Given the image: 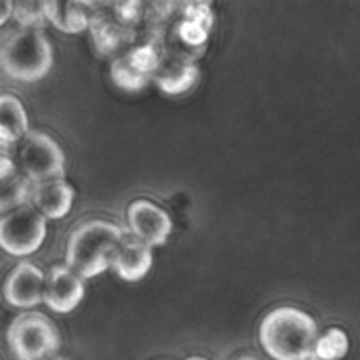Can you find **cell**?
<instances>
[{"label":"cell","mask_w":360,"mask_h":360,"mask_svg":"<svg viewBox=\"0 0 360 360\" xmlns=\"http://www.w3.org/2000/svg\"><path fill=\"white\" fill-rule=\"evenodd\" d=\"M84 295V283L78 272H74L68 264L53 266L46 274L44 283V302L55 312L74 310Z\"/></svg>","instance_id":"cell-9"},{"label":"cell","mask_w":360,"mask_h":360,"mask_svg":"<svg viewBox=\"0 0 360 360\" xmlns=\"http://www.w3.org/2000/svg\"><path fill=\"white\" fill-rule=\"evenodd\" d=\"M97 13V4L93 2H49L46 0V17L65 32H82L91 25V19Z\"/></svg>","instance_id":"cell-14"},{"label":"cell","mask_w":360,"mask_h":360,"mask_svg":"<svg viewBox=\"0 0 360 360\" xmlns=\"http://www.w3.org/2000/svg\"><path fill=\"white\" fill-rule=\"evenodd\" d=\"M259 340L272 359L306 360L314 354L319 327L308 312L295 306H281L264 316Z\"/></svg>","instance_id":"cell-1"},{"label":"cell","mask_w":360,"mask_h":360,"mask_svg":"<svg viewBox=\"0 0 360 360\" xmlns=\"http://www.w3.org/2000/svg\"><path fill=\"white\" fill-rule=\"evenodd\" d=\"M124 232L108 219H89L78 224L65 245V262L82 278L103 272L112 264V255L122 243Z\"/></svg>","instance_id":"cell-2"},{"label":"cell","mask_w":360,"mask_h":360,"mask_svg":"<svg viewBox=\"0 0 360 360\" xmlns=\"http://www.w3.org/2000/svg\"><path fill=\"white\" fill-rule=\"evenodd\" d=\"M44 283L46 276L36 264L21 262L8 272L4 281V297L11 306L32 308L44 300Z\"/></svg>","instance_id":"cell-8"},{"label":"cell","mask_w":360,"mask_h":360,"mask_svg":"<svg viewBox=\"0 0 360 360\" xmlns=\"http://www.w3.org/2000/svg\"><path fill=\"white\" fill-rule=\"evenodd\" d=\"M32 200L38 211L46 217H63L72 209L74 190L63 179H49L40 181L32 190Z\"/></svg>","instance_id":"cell-12"},{"label":"cell","mask_w":360,"mask_h":360,"mask_svg":"<svg viewBox=\"0 0 360 360\" xmlns=\"http://www.w3.org/2000/svg\"><path fill=\"white\" fill-rule=\"evenodd\" d=\"M8 346L17 360H46L59 348L57 327L40 312H25L6 329Z\"/></svg>","instance_id":"cell-4"},{"label":"cell","mask_w":360,"mask_h":360,"mask_svg":"<svg viewBox=\"0 0 360 360\" xmlns=\"http://www.w3.org/2000/svg\"><path fill=\"white\" fill-rule=\"evenodd\" d=\"M112 78L122 89L135 91V89H141L152 78V74H148L146 70H141L137 65V61L133 59L131 51H129V53H124V55H120V57L114 59V63H112Z\"/></svg>","instance_id":"cell-16"},{"label":"cell","mask_w":360,"mask_h":360,"mask_svg":"<svg viewBox=\"0 0 360 360\" xmlns=\"http://www.w3.org/2000/svg\"><path fill=\"white\" fill-rule=\"evenodd\" d=\"M127 221H129L133 236L150 247L162 245L173 230V221H171L169 213L160 205H156L148 198H137L129 205Z\"/></svg>","instance_id":"cell-7"},{"label":"cell","mask_w":360,"mask_h":360,"mask_svg":"<svg viewBox=\"0 0 360 360\" xmlns=\"http://www.w3.org/2000/svg\"><path fill=\"white\" fill-rule=\"evenodd\" d=\"M186 360H209V359H202V356H188Z\"/></svg>","instance_id":"cell-25"},{"label":"cell","mask_w":360,"mask_h":360,"mask_svg":"<svg viewBox=\"0 0 360 360\" xmlns=\"http://www.w3.org/2000/svg\"><path fill=\"white\" fill-rule=\"evenodd\" d=\"M15 173H17V171H15V167H13V160H11V156H8V152L4 150V152H2V160H0V177H2V181L11 179Z\"/></svg>","instance_id":"cell-22"},{"label":"cell","mask_w":360,"mask_h":360,"mask_svg":"<svg viewBox=\"0 0 360 360\" xmlns=\"http://www.w3.org/2000/svg\"><path fill=\"white\" fill-rule=\"evenodd\" d=\"M46 360H68V359H61V356H53V359H46Z\"/></svg>","instance_id":"cell-26"},{"label":"cell","mask_w":360,"mask_h":360,"mask_svg":"<svg viewBox=\"0 0 360 360\" xmlns=\"http://www.w3.org/2000/svg\"><path fill=\"white\" fill-rule=\"evenodd\" d=\"M32 198V190H30V179L21 177V175H13L11 179L2 181V196H0V209L2 213H8V209H19V205Z\"/></svg>","instance_id":"cell-18"},{"label":"cell","mask_w":360,"mask_h":360,"mask_svg":"<svg viewBox=\"0 0 360 360\" xmlns=\"http://www.w3.org/2000/svg\"><path fill=\"white\" fill-rule=\"evenodd\" d=\"M23 133H27V112L19 97L4 93L0 97V139L6 146L25 137Z\"/></svg>","instance_id":"cell-15"},{"label":"cell","mask_w":360,"mask_h":360,"mask_svg":"<svg viewBox=\"0 0 360 360\" xmlns=\"http://www.w3.org/2000/svg\"><path fill=\"white\" fill-rule=\"evenodd\" d=\"M112 266L124 281L141 278L152 266V251L150 245L141 243L135 236H124L118 249L112 255Z\"/></svg>","instance_id":"cell-11"},{"label":"cell","mask_w":360,"mask_h":360,"mask_svg":"<svg viewBox=\"0 0 360 360\" xmlns=\"http://www.w3.org/2000/svg\"><path fill=\"white\" fill-rule=\"evenodd\" d=\"M114 11H116V17H118L122 23L131 25L133 21H137V19L141 17L143 6H141L139 2H118V4L114 6Z\"/></svg>","instance_id":"cell-20"},{"label":"cell","mask_w":360,"mask_h":360,"mask_svg":"<svg viewBox=\"0 0 360 360\" xmlns=\"http://www.w3.org/2000/svg\"><path fill=\"white\" fill-rule=\"evenodd\" d=\"M11 11H15V4H13L11 0H6V2H4V8H2V17H0V23H4V21L8 19V13H11Z\"/></svg>","instance_id":"cell-23"},{"label":"cell","mask_w":360,"mask_h":360,"mask_svg":"<svg viewBox=\"0 0 360 360\" xmlns=\"http://www.w3.org/2000/svg\"><path fill=\"white\" fill-rule=\"evenodd\" d=\"M186 17L188 19H194L207 27H211V21H213V13H211V6L209 4H202V2H194V4H186Z\"/></svg>","instance_id":"cell-21"},{"label":"cell","mask_w":360,"mask_h":360,"mask_svg":"<svg viewBox=\"0 0 360 360\" xmlns=\"http://www.w3.org/2000/svg\"><path fill=\"white\" fill-rule=\"evenodd\" d=\"M198 78V65L192 57L181 55L171 49L160 51V59L156 70L152 72V80L167 93H184Z\"/></svg>","instance_id":"cell-10"},{"label":"cell","mask_w":360,"mask_h":360,"mask_svg":"<svg viewBox=\"0 0 360 360\" xmlns=\"http://www.w3.org/2000/svg\"><path fill=\"white\" fill-rule=\"evenodd\" d=\"M19 165L27 179L36 184L61 179L65 173V156L61 146L44 131H27L19 146Z\"/></svg>","instance_id":"cell-5"},{"label":"cell","mask_w":360,"mask_h":360,"mask_svg":"<svg viewBox=\"0 0 360 360\" xmlns=\"http://www.w3.org/2000/svg\"><path fill=\"white\" fill-rule=\"evenodd\" d=\"M0 61L11 78L38 80L53 65V46L40 27H19L4 36Z\"/></svg>","instance_id":"cell-3"},{"label":"cell","mask_w":360,"mask_h":360,"mask_svg":"<svg viewBox=\"0 0 360 360\" xmlns=\"http://www.w3.org/2000/svg\"><path fill=\"white\" fill-rule=\"evenodd\" d=\"M89 27H91L93 40L101 53H112L118 46H122L124 42L135 38V30L131 25L122 23L116 15H108V13H99V11L91 19Z\"/></svg>","instance_id":"cell-13"},{"label":"cell","mask_w":360,"mask_h":360,"mask_svg":"<svg viewBox=\"0 0 360 360\" xmlns=\"http://www.w3.org/2000/svg\"><path fill=\"white\" fill-rule=\"evenodd\" d=\"M15 19L21 23V27H40L46 17V2H32L23 0L15 4Z\"/></svg>","instance_id":"cell-19"},{"label":"cell","mask_w":360,"mask_h":360,"mask_svg":"<svg viewBox=\"0 0 360 360\" xmlns=\"http://www.w3.org/2000/svg\"><path fill=\"white\" fill-rule=\"evenodd\" d=\"M348 346H350V342H348L346 331L333 327V329L325 331V333L319 338L316 348H314V354L321 360L344 359V354L348 352Z\"/></svg>","instance_id":"cell-17"},{"label":"cell","mask_w":360,"mask_h":360,"mask_svg":"<svg viewBox=\"0 0 360 360\" xmlns=\"http://www.w3.org/2000/svg\"><path fill=\"white\" fill-rule=\"evenodd\" d=\"M46 236V215L34 207H19L0 219V245L11 255L34 253Z\"/></svg>","instance_id":"cell-6"},{"label":"cell","mask_w":360,"mask_h":360,"mask_svg":"<svg viewBox=\"0 0 360 360\" xmlns=\"http://www.w3.org/2000/svg\"><path fill=\"white\" fill-rule=\"evenodd\" d=\"M234 360H262V359H257V356H253V354H243V356H238V359H234Z\"/></svg>","instance_id":"cell-24"}]
</instances>
